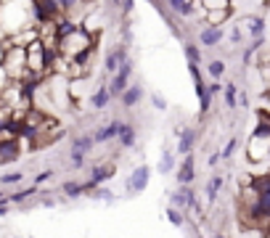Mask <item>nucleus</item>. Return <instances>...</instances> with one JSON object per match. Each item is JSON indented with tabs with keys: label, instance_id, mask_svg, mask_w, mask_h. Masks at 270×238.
<instances>
[{
	"label": "nucleus",
	"instance_id": "f257e3e1",
	"mask_svg": "<svg viewBox=\"0 0 270 238\" xmlns=\"http://www.w3.org/2000/svg\"><path fill=\"white\" fill-rule=\"evenodd\" d=\"M88 51H93V37L88 29L82 27H74L69 34H64V37H58V53L66 56V58H77L85 56Z\"/></svg>",
	"mask_w": 270,
	"mask_h": 238
},
{
	"label": "nucleus",
	"instance_id": "f03ea898",
	"mask_svg": "<svg viewBox=\"0 0 270 238\" xmlns=\"http://www.w3.org/2000/svg\"><path fill=\"white\" fill-rule=\"evenodd\" d=\"M0 66L6 69V74L11 77V82H24L29 77L27 71V51L19 45H8L3 56H0Z\"/></svg>",
	"mask_w": 270,
	"mask_h": 238
},
{
	"label": "nucleus",
	"instance_id": "7ed1b4c3",
	"mask_svg": "<svg viewBox=\"0 0 270 238\" xmlns=\"http://www.w3.org/2000/svg\"><path fill=\"white\" fill-rule=\"evenodd\" d=\"M64 135H66V130L58 125L53 116H45V119H43V125L34 130L32 135H27V138L32 140V148H45V146H51V143L61 140Z\"/></svg>",
	"mask_w": 270,
	"mask_h": 238
},
{
	"label": "nucleus",
	"instance_id": "20e7f679",
	"mask_svg": "<svg viewBox=\"0 0 270 238\" xmlns=\"http://www.w3.org/2000/svg\"><path fill=\"white\" fill-rule=\"evenodd\" d=\"M130 74H133V64H130V61H125L120 69H117V74H114L111 85H109V95H111V98H120V95L127 90V82H130Z\"/></svg>",
	"mask_w": 270,
	"mask_h": 238
},
{
	"label": "nucleus",
	"instance_id": "39448f33",
	"mask_svg": "<svg viewBox=\"0 0 270 238\" xmlns=\"http://www.w3.org/2000/svg\"><path fill=\"white\" fill-rule=\"evenodd\" d=\"M93 135H77L74 140H72V164L74 167H82V162H85V156L90 153V148H93Z\"/></svg>",
	"mask_w": 270,
	"mask_h": 238
},
{
	"label": "nucleus",
	"instance_id": "423d86ee",
	"mask_svg": "<svg viewBox=\"0 0 270 238\" xmlns=\"http://www.w3.org/2000/svg\"><path fill=\"white\" fill-rule=\"evenodd\" d=\"M127 61V48L125 45H117L114 51L103 58V71H109V74H117V69Z\"/></svg>",
	"mask_w": 270,
	"mask_h": 238
},
{
	"label": "nucleus",
	"instance_id": "0eeeda50",
	"mask_svg": "<svg viewBox=\"0 0 270 238\" xmlns=\"http://www.w3.org/2000/svg\"><path fill=\"white\" fill-rule=\"evenodd\" d=\"M148 175H151L148 167H138V170L130 175V180H127V190H130V193H140V190H146Z\"/></svg>",
	"mask_w": 270,
	"mask_h": 238
},
{
	"label": "nucleus",
	"instance_id": "6e6552de",
	"mask_svg": "<svg viewBox=\"0 0 270 238\" xmlns=\"http://www.w3.org/2000/svg\"><path fill=\"white\" fill-rule=\"evenodd\" d=\"M21 156V143L16 140H8V143H0V164H8V162H16Z\"/></svg>",
	"mask_w": 270,
	"mask_h": 238
},
{
	"label": "nucleus",
	"instance_id": "1a4fd4ad",
	"mask_svg": "<svg viewBox=\"0 0 270 238\" xmlns=\"http://www.w3.org/2000/svg\"><path fill=\"white\" fill-rule=\"evenodd\" d=\"M117 133H120V122H109L106 127H98L96 135H93V140L96 143H109L117 138Z\"/></svg>",
	"mask_w": 270,
	"mask_h": 238
},
{
	"label": "nucleus",
	"instance_id": "9d476101",
	"mask_svg": "<svg viewBox=\"0 0 270 238\" xmlns=\"http://www.w3.org/2000/svg\"><path fill=\"white\" fill-rule=\"evenodd\" d=\"M122 98V103L127 106V109H133V106H138V101L143 98V88L140 85H127V90L120 95Z\"/></svg>",
	"mask_w": 270,
	"mask_h": 238
},
{
	"label": "nucleus",
	"instance_id": "9b49d317",
	"mask_svg": "<svg viewBox=\"0 0 270 238\" xmlns=\"http://www.w3.org/2000/svg\"><path fill=\"white\" fill-rule=\"evenodd\" d=\"M199 40H202L204 48H212V45H217V43L222 40V29H220V27H207V29H202Z\"/></svg>",
	"mask_w": 270,
	"mask_h": 238
},
{
	"label": "nucleus",
	"instance_id": "f8f14e48",
	"mask_svg": "<svg viewBox=\"0 0 270 238\" xmlns=\"http://www.w3.org/2000/svg\"><path fill=\"white\" fill-rule=\"evenodd\" d=\"M191 180H194V156L188 153V156L183 159L180 170H178V183H180V185H188Z\"/></svg>",
	"mask_w": 270,
	"mask_h": 238
},
{
	"label": "nucleus",
	"instance_id": "ddd939ff",
	"mask_svg": "<svg viewBox=\"0 0 270 238\" xmlns=\"http://www.w3.org/2000/svg\"><path fill=\"white\" fill-rule=\"evenodd\" d=\"M109 177H114V167H111V164H109V167H96V170H93V177H90V183L85 185V190H88V188H96L98 183L109 180Z\"/></svg>",
	"mask_w": 270,
	"mask_h": 238
},
{
	"label": "nucleus",
	"instance_id": "4468645a",
	"mask_svg": "<svg viewBox=\"0 0 270 238\" xmlns=\"http://www.w3.org/2000/svg\"><path fill=\"white\" fill-rule=\"evenodd\" d=\"M172 204H175V207H194V204H196V199H194V190L183 185V188L178 190V193L172 196Z\"/></svg>",
	"mask_w": 270,
	"mask_h": 238
},
{
	"label": "nucleus",
	"instance_id": "2eb2a0df",
	"mask_svg": "<svg viewBox=\"0 0 270 238\" xmlns=\"http://www.w3.org/2000/svg\"><path fill=\"white\" fill-rule=\"evenodd\" d=\"M117 140H120L125 148H130L133 143H135V127H133V125H120V133H117Z\"/></svg>",
	"mask_w": 270,
	"mask_h": 238
},
{
	"label": "nucleus",
	"instance_id": "dca6fc26",
	"mask_svg": "<svg viewBox=\"0 0 270 238\" xmlns=\"http://www.w3.org/2000/svg\"><path fill=\"white\" fill-rule=\"evenodd\" d=\"M191 146H194V130H180L178 153H183V156H188V153H191Z\"/></svg>",
	"mask_w": 270,
	"mask_h": 238
},
{
	"label": "nucleus",
	"instance_id": "f3484780",
	"mask_svg": "<svg viewBox=\"0 0 270 238\" xmlns=\"http://www.w3.org/2000/svg\"><path fill=\"white\" fill-rule=\"evenodd\" d=\"M167 6L175 11V14H180V16H191L194 14V3H191V0H167Z\"/></svg>",
	"mask_w": 270,
	"mask_h": 238
},
{
	"label": "nucleus",
	"instance_id": "a211bd4d",
	"mask_svg": "<svg viewBox=\"0 0 270 238\" xmlns=\"http://www.w3.org/2000/svg\"><path fill=\"white\" fill-rule=\"evenodd\" d=\"M228 16H230V8H215L207 14V21H209V27H220Z\"/></svg>",
	"mask_w": 270,
	"mask_h": 238
},
{
	"label": "nucleus",
	"instance_id": "6ab92c4d",
	"mask_svg": "<svg viewBox=\"0 0 270 238\" xmlns=\"http://www.w3.org/2000/svg\"><path fill=\"white\" fill-rule=\"evenodd\" d=\"M111 101V95H109V88H98L96 93H93V98H90V103H93V109H103Z\"/></svg>",
	"mask_w": 270,
	"mask_h": 238
},
{
	"label": "nucleus",
	"instance_id": "aec40b11",
	"mask_svg": "<svg viewBox=\"0 0 270 238\" xmlns=\"http://www.w3.org/2000/svg\"><path fill=\"white\" fill-rule=\"evenodd\" d=\"M220 185H222V177H220V175H215L212 180L207 183V199H209V201H215V199H217V190H220Z\"/></svg>",
	"mask_w": 270,
	"mask_h": 238
},
{
	"label": "nucleus",
	"instance_id": "412c9836",
	"mask_svg": "<svg viewBox=\"0 0 270 238\" xmlns=\"http://www.w3.org/2000/svg\"><path fill=\"white\" fill-rule=\"evenodd\" d=\"M21 180H24V172H21V170H14V172L0 175V183H3V185H14V183H21Z\"/></svg>",
	"mask_w": 270,
	"mask_h": 238
},
{
	"label": "nucleus",
	"instance_id": "4be33fe9",
	"mask_svg": "<svg viewBox=\"0 0 270 238\" xmlns=\"http://www.w3.org/2000/svg\"><path fill=\"white\" fill-rule=\"evenodd\" d=\"M61 190H64L66 196H80V193H85V185H82V183H74V180H69V183L61 185Z\"/></svg>",
	"mask_w": 270,
	"mask_h": 238
},
{
	"label": "nucleus",
	"instance_id": "5701e85b",
	"mask_svg": "<svg viewBox=\"0 0 270 238\" xmlns=\"http://www.w3.org/2000/svg\"><path fill=\"white\" fill-rule=\"evenodd\" d=\"M172 167H175V156H172L170 151H167V153H162V162H159V172H162V175H167V172L172 170Z\"/></svg>",
	"mask_w": 270,
	"mask_h": 238
},
{
	"label": "nucleus",
	"instance_id": "b1692460",
	"mask_svg": "<svg viewBox=\"0 0 270 238\" xmlns=\"http://www.w3.org/2000/svg\"><path fill=\"white\" fill-rule=\"evenodd\" d=\"M32 193H34V188H27V190H16V193H11V196H8V201H11V204H21V201H27Z\"/></svg>",
	"mask_w": 270,
	"mask_h": 238
},
{
	"label": "nucleus",
	"instance_id": "393cba45",
	"mask_svg": "<svg viewBox=\"0 0 270 238\" xmlns=\"http://www.w3.org/2000/svg\"><path fill=\"white\" fill-rule=\"evenodd\" d=\"M185 56H188L191 64H199V61H202V53H199V48H194V45H185Z\"/></svg>",
	"mask_w": 270,
	"mask_h": 238
},
{
	"label": "nucleus",
	"instance_id": "a878e982",
	"mask_svg": "<svg viewBox=\"0 0 270 238\" xmlns=\"http://www.w3.org/2000/svg\"><path fill=\"white\" fill-rule=\"evenodd\" d=\"M225 103L230 106V109L236 106V85H228L225 88Z\"/></svg>",
	"mask_w": 270,
	"mask_h": 238
},
{
	"label": "nucleus",
	"instance_id": "bb28decb",
	"mask_svg": "<svg viewBox=\"0 0 270 238\" xmlns=\"http://www.w3.org/2000/svg\"><path fill=\"white\" fill-rule=\"evenodd\" d=\"M222 71H225V64H222V61H212V64H209V74H212V77H222Z\"/></svg>",
	"mask_w": 270,
	"mask_h": 238
},
{
	"label": "nucleus",
	"instance_id": "cd10ccee",
	"mask_svg": "<svg viewBox=\"0 0 270 238\" xmlns=\"http://www.w3.org/2000/svg\"><path fill=\"white\" fill-rule=\"evenodd\" d=\"M167 217H170V222H172V225H183V214H180L178 209H175V207H170V209H167Z\"/></svg>",
	"mask_w": 270,
	"mask_h": 238
},
{
	"label": "nucleus",
	"instance_id": "c85d7f7f",
	"mask_svg": "<svg viewBox=\"0 0 270 238\" xmlns=\"http://www.w3.org/2000/svg\"><path fill=\"white\" fill-rule=\"evenodd\" d=\"M249 24H252V34L260 40V34H262V19H249Z\"/></svg>",
	"mask_w": 270,
	"mask_h": 238
},
{
	"label": "nucleus",
	"instance_id": "c756f323",
	"mask_svg": "<svg viewBox=\"0 0 270 238\" xmlns=\"http://www.w3.org/2000/svg\"><path fill=\"white\" fill-rule=\"evenodd\" d=\"M51 177H53V170H43L37 177H34V185H40V183H48Z\"/></svg>",
	"mask_w": 270,
	"mask_h": 238
},
{
	"label": "nucleus",
	"instance_id": "7c9ffc66",
	"mask_svg": "<svg viewBox=\"0 0 270 238\" xmlns=\"http://www.w3.org/2000/svg\"><path fill=\"white\" fill-rule=\"evenodd\" d=\"M8 85H11V77L6 74V69H3V66H0V93H3V90H6Z\"/></svg>",
	"mask_w": 270,
	"mask_h": 238
},
{
	"label": "nucleus",
	"instance_id": "2f4dec72",
	"mask_svg": "<svg viewBox=\"0 0 270 238\" xmlns=\"http://www.w3.org/2000/svg\"><path fill=\"white\" fill-rule=\"evenodd\" d=\"M233 148H236V140H233V138H230V143H228V146H225V148H222V153H220V156H222V159H230V153H233Z\"/></svg>",
	"mask_w": 270,
	"mask_h": 238
},
{
	"label": "nucleus",
	"instance_id": "473e14b6",
	"mask_svg": "<svg viewBox=\"0 0 270 238\" xmlns=\"http://www.w3.org/2000/svg\"><path fill=\"white\" fill-rule=\"evenodd\" d=\"M120 8H125V11H133V0H120Z\"/></svg>",
	"mask_w": 270,
	"mask_h": 238
},
{
	"label": "nucleus",
	"instance_id": "72a5a7b5",
	"mask_svg": "<svg viewBox=\"0 0 270 238\" xmlns=\"http://www.w3.org/2000/svg\"><path fill=\"white\" fill-rule=\"evenodd\" d=\"M154 106H157V109H164V101L159 98V95H154Z\"/></svg>",
	"mask_w": 270,
	"mask_h": 238
},
{
	"label": "nucleus",
	"instance_id": "f704fd0d",
	"mask_svg": "<svg viewBox=\"0 0 270 238\" xmlns=\"http://www.w3.org/2000/svg\"><path fill=\"white\" fill-rule=\"evenodd\" d=\"M8 214V204H0V217H6Z\"/></svg>",
	"mask_w": 270,
	"mask_h": 238
},
{
	"label": "nucleus",
	"instance_id": "c9c22d12",
	"mask_svg": "<svg viewBox=\"0 0 270 238\" xmlns=\"http://www.w3.org/2000/svg\"><path fill=\"white\" fill-rule=\"evenodd\" d=\"M0 204H8V196L6 193H0Z\"/></svg>",
	"mask_w": 270,
	"mask_h": 238
},
{
	"label": "nucleus",
	"instance_id": "e433bc0d",
	"mask_svg": "<svg viewBox=\"0 0 270 238\" xmlns=\"http://www.w3.org/2000/svg\"><path fill=\"white\" fill-rule=\"evenodd\" d=\"M217 238H222V235H217Z\"/></svg>",
	"mask_w": 270,
	"mask_h": 238
}]
</instances>
